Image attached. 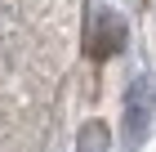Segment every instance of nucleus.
<instances>
[{
  "instance_id": "obj_1",
  "label": "nucleus",
  "mask_w": 156,
  "mask_h": 152,
  "mask_svg": "<svg viewBox=\"0 0 156 152\" xmlns=\"http://www.w3.org/2000/svg\"><path fill=\"white\" fill-rule=\"evenodd\" d=\"M89 49H94L98 58H107V54H120V49H125V23H120V13H116V9H103V13L94 18Z\"/></svg>"
},
{
  "instance_id": "obj_2",
  "label": "nucleus",
  "mask_w": 156,
  "mask_h": 152,
  "mask_svg": "<svg viewBox=\"0 0 156 152\" xmlns=\"http://www.w3.org/2000/svg\"><path fill=\"white\" fill-rule=\"evenodd\" d=\"M152 98H156L152 76H138V81H134V90H129V98H125V125H129V139H134V143H138V134H143V125H147Z\"/></svg>"
},
{
  "instance_id": "obj_3",
  "label": "nucleus",
  "mask_w": 156,
  "mask_h": 152,
  "mask_svg": "<svg viewBox=\"0 0 156 152\" xmlns=\"http://www.w3.org/2000/svg\"><path fill=\"white\" fill-rule=\"evenodd\" d=\"M76 152H112L107 125H103V121H85L80 134H76Z\"/></svg>"
}]
</instances>
